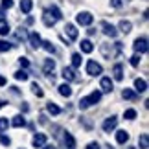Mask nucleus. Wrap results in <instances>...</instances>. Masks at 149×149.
<instances>
[{
    "label": "nucleus",
    "instance_id": "35",
    "mask_svg": "<svg viewBox=\"0 0 149 149\" xmlns=\"http://www.w3.org/2000/svg\"><path fill=\"white\" fill-rule=\"evenodd\" d=\"M9 50H11V44L2 39V41H0V52H9Z\"/></svg>",
    "mask_w": 149,
    "mask_h": 149
},
{
    "label": "nucleus",
    "instance_id": "40",
    "mask_svg": "<svg viewBox=\"0 0 149 149\" xmlns=\"http://www.w3.org/2000/svg\"><path fill=\"white\" fill-rule=\"evenodd\" d=\"M122 4H123L122 0H111V6H112V8H116V9L122 8Z\"/></svg>",
    "mask_w": 149,
    "mask_h": 149
},
{
    "label": "nucleus",
    "instance_id": "45",
    "mask_svg": "<svg viewBox=\"0 0 149 149\" xmlns=\"http://www.w3.org/2000/svg\"><path fill=\"white\" fill-rule=\"evenodd\" d=\"M0 20H4V11H0Z\"/></svg>",
    "mask_w": 149,
    "mask_h": 149
},
{
    "label": "nucleus",
    "instance_id": "3",
    "mask_svg": "<svg viewBox=\"0 0 149 149\" xmlns=\"http://www.w3.org/2000/svg\"><path fill=\"white\" fill-rule=\"evenodd\" d=\"M76 22L79 26H90L94 22V15L88 13V11H81V13L76 15Z\"/></svg>",
    "mask_w": 149,
    "mask_h": 149
},
{
    "label": "nucleus",
    "instance_id": "32",
    "mask_svg": "<svg viewBox=\"0 0 149 149\" xmlns=\"http://www.w3.org/2000/svg\"><path fill=\"white\" fill-rule=\"evenodd\" d=\"M15 79H19V81H26V79H28V72H26V70L15 72Z\"/></svg>",
    "mask_w": 149,
    "mask_h": 149
},
{
    "label": "nucleus",
    "instance_id": "24",
    "mask_svg": "<svg viewBox=\"0 0 149 149\" xmlns=\"http://www.w3.org/2000/svg\"><path fill=\"white\" fill-rule=\"evenodd\" d=\"M123 98H125V100H129V101H134L136 98H138V96H136V92H134V90H131V88H125V90H123Z\"/></svg>",
    "mask_w": 149,
    "mask_h": 149
},
{
    "label": "nucleus",
    "instance_id": "7",
    "mask_svg": "<svg viewBox=\"0 0 149 149\" xmlns=\"http://www.w3.org/2000/svg\"><path fill=\"white\" fill-rule=\"evenodd\" d=\"M116 125H118V118L116 116H109L105 122H103V131H105V133H111L112 129H116Z\"/></svg>",
    "mask_w": 149,
    "mask_h": 149
},
{
    "label": "nucleus",
    "instance_id": "27",
    "mask_svg": "<svg viewBox=\"0 0 149 149\" xmlns=\"http://www.w3.org/2000/svg\"><path fill=\"white\" fill-rule=\"evenodd\" d=\"M81 54H72V68H79L81 66Z\"/></svg>",
    "mask_w": 149,
    "mask_h": 149
},
{
    "label": "nucleus",
    "instance_id": "16",
    "mask_svg": "<svg viewBox=\"0 0 149 149\" xmlns=\"http://www.w3.org/2000/svg\"><path fill=\"white\" fill-rule=\"evenodd\" d=\"M44 144H46V134L39 133V134L33 136V147H42Z\"/></svg>",
    "mask_w": 149,
    "mask_h": 149
},
{
    "label": "nucleus",
    "instance_id": "26",
    "mask_svg": "<svg viewBox=\"0 0 149 149\" xmlns=\"http://www.w3.org/2000/svg\"><path fill=\"white\" fill-rule=\"evenodd\" d=\"M46 111H48V112L52 114V116H57V114L61 112V109L57 107L55 103H48V105H46Z\"/></svg>",
    "mask_w": 149,
    "mask_h": 149
},
{
    "label": "nucleus",
    "instance_id": "10",
    "mask_svg": "<svg viewBox=\"0 0 149 149\" xmlns=\"http://www.w3.org/2000/svg\"><path fill=\"white\" fill-rule=\"evenodd\" d=\"M100 88H101V92H112V88H114L112 79H111V77H101V81H100Z\"/></svg>",
    "mask_w": 149,
    "mask_h": 149
},
{
    "label": "nucleus",
    "instance_id": "44",
    "mask_svg": "<svg viewBox=\"0 0 149 149\" xmlns=\"http://www.w3.org/2000/svg\"><path fill=\"white\" fill-rule=\"evenodd\" d=\"M41 149H55V147H54V146H48V144H44Z\"/></svg>",
    "mask_w": 149,
    "mask_h": 149
},
{
    "label": "nucleus",
    "instance_id": "46",
    "mask_svg": "<svg viewBox=\"0 0 149 149\" xmlns=\"http://www.w3.org/2000/svg\"><path fill=\"white\" fill-rule=\"evenodd\" d=\"M109 149H112V147H111V146H109Z\"/></svg>",
    "mask_w": 149,
    "mask_h": 149
},
{
    "label": "nucleus",
    "instance_id": "29",
    "mask_svg": "<svg viewBox=\"0 0 149 149\" xmlns=\"http://www.w3.org/2000/svg\"><path fill=\"white\" fill-rule=\"evenodd\" d=\"M41 46L46 50L48 54H54V52H55V46H54V44H52L50 41H42V42H41Z\"/></svg>",
    "mask_w": 149,
    "mask_h": 149
},
{
    "label": "nucleus",
    "instance_id": "18",
    "mask_svg": "<svg viewBox=\"0 0 149 149\" xmlns=\"http://www.w3.org/2000/svg\"><path fill=\"white\" fill-rule=\"evenodd\" d=\"M54 68H55V61L54 59H46L44 61V66H42V72L46 74V76H50L52 72H54Z\"/></svg>",
    "mask_w": 149,
    "mask_h": 149
},
{
    "label": "nucleus",
    "instance_id": "47",
    "mask_svg": "<svg viewBox=\"0 0 149 149\" xmlns=\"http://www.w3.org/2000/svg\"><path fill=\"white\" fill-rule=\"evenodd\" d=\"M129 149H134V147H129Z\"/></svg>",
    "mask_w": 149,
    "mask_h": 149
},
{
    "label": "nucleus",
    "instance_id": "31",
    "mask_svg": "<svg viewBox=\"0 0 149 149\" xmlns=\"http://www.w3.org/2000/svg\"><path fill=\"white\" fill-rule=\"evenodd\" d=\"M123 118L125 120H134L136 118V111H134V109H127V111L123 112Z\"/></svg>",
    "mask_w": 149,
    "mask_h": 149
},
{
    "label": "nucleus",
    "instance_id": "33",
    "mask_svg": "<svg viewBox=\"0 0 149 149\" xmlns=\"http://www.w3.org/2000/svg\"><path fill=\"white\" fill-rule=\"evenodd\" d=\"M48 11H50V13H52V15H54V17H55V19H57V20H59V19H61V17H63V15H61V9H59V8H57V6H52V8H50Z\"/></svg>",
    "mask_w": 149,
    "mask_h": 149
},
{
    "label": "nucleus",
    "instance_id": "12",
    "mask_svg": "<svg viewBox=\"0 0 149 149\" xmlns=\"http://www.w3.org/2000/svg\"><path fill=\"white\" fill-rule=\"evenodd\" d=\"M42 22H44V26L52 28V26H54L55 22H57V19H55V17H54V15H52L50 11L46 9V11H44V13H42Z\"/></svg>",
    "mask_w": 149,
    "mask_h": 149
},
{
    "label": "nucleus",
    "instance_id": "25",
    "mask_svg": "<svg viewBox=\"0 0 149 149\" xmlns=\"http://www.w3.org/2000/svg\"><path fill=\"white\" fill-rule=\"evenodd\" d=\"M131 28H133V24H131L129 20H122V22H120V31H122V33H129Z\"/></svg>",
    "mask_w": 149,
    "mask_h": 149
},
{
    "label": "nucleus",
    "instance_id": "15",
    "mask_svg": "<svg viewBox=\"0 0 149 149\" xmlns=\"http://www.w3.org/2000/svg\"><path fill=\"white\" fill-rule=\"evenodd\" d=\"M57 88H59V94L63 96V98H70V96H72V88H70V85H68V83H63Z\"/></svg>",
    "mask_w": 149,
    "mask_h": 149
},
{
    "label": "nucleus",
    "instance_id": "22",
    "mask_svg": "<svg viewBox=\"0 0 149 149\" xmlns=\"http://www.w3.org/2000/svg\"><path fill=\"white\" fill-rule=\"evenodd\" d=\"M31 8H33L31 0H20V11H22V13H30Z\"/></svg>",
    "mask_w": 149,
    "mask_h": 149
},
{
    "label": "nucleus",
    "instance_id": "41",
    "mask_svg": "<svg viewBox=\"0 0 149 149\" xmlns=\"http://www.w3.org/2000/svg\"><path fill=\"white\" fill-rule=\"evenodd\" d=\"M17 39H26V31H24V28H20V30L17 31Z\"/></svg>",
    "mask_w": 149,
    "mask_h": 149
},
{
    "label": "nucleus",
    "instance_id": "38",
    "mask_svg": "<svg viewBox=\"0 0 149 149\" xmlns=\"http://www.w3.org/2000/svg\"><path fill=\"white\" fill-rule=\"evenodd\" d=\"M2 8H4V9L13 8V0H2Z\"/></svg>",
    "mask_w": 149,
    "mask_h": 149
},
{
    "label": "nucleus",
    "instance_id": "11",
    "mask_svg": "<svg viewBox=\"0 0 149 149\" xmlns=\"http://www.w3.org/2000/svg\"><path fill=\"white\" fill-rule=\"evenodd\" d=\"M65 33L68 35V39H70V41H76V39H77V35H79L77 28L74 26V24H66V26H65Z\"/></svg>",
    "mask_w": 149,
    "mask_h": 149
},
{
    "label": "nucleus",
    "instance_id": "14",
    "mask_svg": "<svg viewBox=\"0 0 149 149\" xmlns=\"http://www.w3.org/2000/svg\"><path fill=\"white\" fill-rule=\"evenodd\" d=\"M63 140H65V146H66V149H76V140H74V136L68 133H65V136H63Z\"/></svg>",
    "mask_w": 149,
    "mask_h": 149
},
{
    "label": "nucleus",
    "instance_id": "36",
    "mask_svg": "<svg viewBox=\"0 0 149 149\" xmlns=\"http://www.w3.org/2000/svg\"><path fill=\"white\" fill-rule=\"evenodd\" d=\"M8 127H9V122H8V118H0V131H8Z\"/></svg>",
    "mask_w": 149,
    "mask_h": 149
},
{
    "label": "nucleus",
    "instance_id": "37",
    "mask_svg": "<svg viewBox=\"0 0 149 149\" xmlns=\"http://www.w3.org/2000/svg\"><path fill=\"white\" fill-rule=\"evenodd\" d=\"M131 65H133V66H138V65H140V55H138V54L131 57Z\"/></svg>",
    "mask_w": 149,
    "mask_h": 149
},
{
    "label": "nucleus",
    "instance_id": "8",
    "mask_svg": "<svg viewBox=\"0 0 149 149\" xmlns=\"http://www.w3.org/2000/svg\"><path fill=\"white\" fill-rule=\"evenodd\" d=\"M63 77H65L66 81H77L76 68H72V66H65V68H63Z\"/></svg>",
    "mask_w": 149,
    "mask_h": 149
},
{
    "label": "nucleus",
    "instance_id": "30",
    "mask_svg": "<svg viewBox=\"0 0 149 149\" xmlns=\"http://www.w3.org/2000/svg\"><path fill=\"white\" fill-rule=\"evenodd\" d=\"M31 92H33V94H35V96H37V98H42V96H44V92H42V88H41V87H39V85H37V83H33V85H31Z\"/></svg>",
    "mask_w": 149,
    "mask_h": 149
},
{
    "label": "nucleus",
    "instance_id": "20",
    "mask_svg": "<svg viewBox=\"0 0 149 149\" xmlns=\"http://www.w3.org/2000/svg\"><path fill=\"white\" fill-rule=\"evenodd\" d=\"M116 142L118 144H127L129 142V133L127 131H118L116 133Z\"/></svg>",
    "mask_w": 149,
    "mask_h": 149
},
{
    "label": "nucleus",
    "instance_id": "17",
    "mask_svg": "<svg viewBox=\"0 0 149 149\" xmlns=\"http://www.w3.org/2000/svg\"><path fill=\"white\" fill-rule=\"evenodd\" d=\"M112 76H114V79H116V81H122L123 79V66L120 65H114V68H112Z\"/></svg>",
    "mask_w": 149,
    "mask_h": 149
},
{
    "label": "nucleus",
    "instance_id": "2",
    "mask_svg": "<svg viewBox=\"0 0 149 149\" xmlns=\"http://www.w3.org/2000/svg\"><path fill=\"white\" fill-rule=\"evenodd\" d=\"M101 54L105 59H112V57L118 55V52L122 50V42H114V44H109V42H103L101 44Z\"/></svg>",
    "mask_w": 149,
    "mask_h": 149
},
{
    "label": "nucleus",
    "instance_id": "19",
    "mask_svg": "<svg viewBox=\"0 0 149 149\" xmlns=\"http://www.w3.org/2000/svg\"><path fill=\"white\" fill-rule=\"evenodd\" d=\"M134 88H136V92H146L147 90V83H146V79H134Z\"/></svg>",
    "mask_w": 149,
    "mask_h": 149
},
{
    "label": "nucleus",
    "instance_id": "13",
    "mask_svg": "<svg viewBox=\"0 0 149 149\" xmlns=\"http://www.w3.org/2000/svg\"><path fill=\"white\" fill-rule=\"evenodd\" d=\"M9 125H13V127L20 129V127H24V125H26V118L22 116V114H17V116L11 120V123H9Z\"/></svg>",
    "mask_w": 149,
    "mask_h": 149
},
{
    "label": "nucleus",
    "instance_id": "23",
    "mask_svg": "<svg viewBox=\"0 0 149 149\" xmlns=\"http://www.w3.org/2000/svg\"><path fill=\"white\" fill-rule=\"evenodd\" d=\"M138 144H140V149H147V147H149V136H147L146 133H142V134H140Z\"/></svg>",
    "mask_w": 149,
    "mask_h": 149
},
{
    "label": "nucleus",
    "instance_id": "39",
    "mask_svg": "<svg viewBox=\"0 0 149 149\" xmlns=\"http://www.w3.org/2000/svg\"><path fill=\"white\" fill-rule=\"evenodd\" d=\"M19 63H20V66H22V68H28V66H30V61H28L26 57H20Z\"/></svg>",
    "mask_w": 149,
    "mask_h": 149
},
{
    "label": "nucleus",
    "instance_id": "42",
    "mask_svg": "<svg viewBox=\"0 0 149 149\" xmlns=\"http://www.w3.org/2000/svg\"><path fill=\"white\" fill-rule=\"evenodd\" d=\"M87 149H101V147H100L98 142H90V144L87 146Z\"/></svg>",
    "mask_w": 149,
    "mask_h": 149
},
{
    "label": "nucleus",
    "instance_id": "6",
    "mask_svg": "<svg viewBox=\"0 0 149 149\" xmlns=\"http://www.w3.org/2000/svg\"><path fill=\"white\" fill-rule=\"evenodd\" d=\"M101 72H103V68H101L100 63H96L92 59L87 63V74H88V76H100Z\"/></svg>",
    "mask_w": 149,
    "mask_h": 149
},
{
    "label": "nucleus",
    "instance_id": "1",
    "mask_svg": "<svg viewBox=\"0 0 149 149\" xmlns=\"http://www.w3.org/2000/svg\"><path fill=\"white\" fill-rule=\"evenodd\" d=\"M100 101H101V90H94V92H90L88 96H85V98L79 100L77 105H79V109H88V107H92Z\"/></svg>",
    "mask_w": 149,
    "mask_h": 149
},
{
    "label": "nucleus",
    "instance_id": "43",
    "mask_svg": "<svg viewBox=\"0 0 149 149\" xmlns=\"http://www.w3.org/2000/svg\"><path fill=\"white\" fill-rule=\"evenodd\" d=\"M6 83H8V81H6V77H4V76H0V87H4Z\"/></svg>",
    "mask_w": 149,
    "mask_h": 149
},
{
    "label": "nucleus",
    "instance_id": "21",
    "mask_svg": "<svg viewBox=\"0 0 149 149\" xmlns=\"http://www.w3.org/2000/svg\"><path fill=\"white\" fill-rule=\"evenodd\" d=\"M79 46H81V52L83 54H90V52L94 50V44L88 41V39H85V41H81V44H79Z\"/></svg>",
    "mask_w": 149,
    "mask_h": 149
},
{
    "label": "nucleus",
    "instance_id": "4",
    "mask_svg": "<svg viewBox=\"0 0 149 149\" xmlns=\"http://www.w3.org/2000/svg\"><path fill=\"white\" fill-rule=\"evenodd\" d=\"M133 48H134V52L136 54H146L147 52V37H138L134 41V44H133Z\"/></svg>",
    "mask_w": 149,
    "mask_h": 149
},
{
    "label": "nucleus",
    "instance_id": "5",
    "mask_svg": "<svg viewBox=\"0 0 149 149\" xmlns=\"http://www.w3.org/2000/svg\"><path fill=\"white\" fill-rule=\"evenodd\" d=\"M100 28H101V31H103V33H105V35H107V37H111V39H114V37H116V35H118V31H116V28H114V26L111 24V22H107V20H103V22H101V24H100Z\"/></svg>",
    "mask_w": 149,
    "mask_h": 149
},
{
    "label": "nucleus",
    "instance_id": "28",
    "mask_svg": "<svg viewBox=\"0 0 149 149\" xmlns=\"http://www.w3.org/2000/svg\"><path fill=\"white\" fill-rule=\"evenodd\" d=\"M9 33V24H8V20H0V35H8Z\"/></svg>",
    "mask_w": 149,
    "mask_h": 149
},
{
    "label": "nucleus",
    "instance_id": "9",
    "mask_svg": "<svg viewBox=\"0 0 149 149\" xmlns=\"http://www.w3.org/2000/svg\"><path fill=\"white\" fill-rule=\"evenodd\" d=\"M28 41H30V44H31V48H41V42H42V39H41V35H39L37 31H31L30 35H28Z\"/></svg>",
    "mask_w": 149,
    "mask_h": 149
},
{
    "label": "nucleus",
    "instance_id": "34",
    "mask_svg": "<svg viewBox=\"0 0 149 149\" xmlns=\"http://www.w3.org/2000/svg\"><path fill=\"white\" fill-rule=\"evenodd\" d=\"M0 144H2V146H6V147H8V146L11 144V138H9V136H6L4 133H0Z\"/></svg>",
    "mask_w": 149,
    "mask_h": 149
}]
</instances>
